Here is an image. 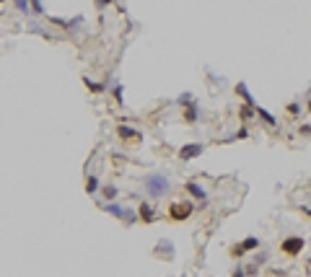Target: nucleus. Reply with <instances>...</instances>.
<instances>
[{
	"label": "nucleus",
	"instance_id": "nucleus-1",
	"mask_svg": "<svg viewBox=\"0 0 311 277\" xmlns=\"http://www.w3.org/2000/svg\"><path fill=\"white\" fill-rule=\"evenodd\" d=\"M143 189H145V195H148L151 200L158 202V200L171 195L174 181L163 171H151V174H145V176H143Z\"/></svg>",
	"mask_w": 311,
	"mask_h": 277
},
{
	"label": "nucleus",
	"instance_id": "nucleus-2",
	"mask_svg": "<svg viewBox=\"0 0 311 277\" xmlns=\"http://www.w3.org/2000/svg\"><path fill=\"white\" fill-rule=\"evenodd\" d=\"M192 212H195V202H189V200L171 202L169 205V218L174 220V223H184V220L192 218Z\"/></svg>",
	"mask_w": 311,
	"mask_h": 277
},
{
	"label": "nucleus",
	"instance_id": "nucleus-3",
	"mask_svg": "<svg viewBox=\"0 0 311 277\" xmlns=\"http://www.w3.org/2000/svg\"><path fill=\"white\" fill-rule=\"evenodd\" d=\"M304 246H306V238L304 236H288V238H283L280 252L285 254V256H298L301 252H304Z\"/></svg>",
	"mask_w": 311,
	"mask_h": 277
},
{
	"label": "nucleus",
	"instance_id": "nucleus-4",
	"mask_svg": "<svg viewBox=\"0 0 311 277\" xmlns=\"http://www.w3.org/2000/svg\"><path fill=\"white\" fill-rule=\"evenodd\" d=\"M259 244H262V241H259L257 236H246L244 241H239L236 246H231V256H233V259H241L246 252H254V249H259Z\"/></svg>",
	"mask_w": 311,
	"mask_h": 277
},
{
	"label": "nucleus",
	"instance_id": "nucleus-5",
	"mask_svg": "<svg viewBox=\"0 0 311 277\" xmlns=\"http://www.w3.org/2000/svg\"><path fill=\"white\" fill-rule=\"evenodd\" d=\"M117 137H120V140L122 143H135V145H138V143H143V132L140 130H135V127H130V125H125V122H120V125H117Z\"/></svg>",
	"mask_w": 311,
	"mask_h": 277
},
{
	"label": "nucleus",
	"instance_id": "nucleus-6",
	"mask_svg": "<svg viewBox=\"0 0 311 277\" xmlns=\"http://www.w3.org/2000/svg\"><path fill=\"white\" fill-rule=\"evenodd\" d=\"M205 151V143H187V145H181L179 148V161H195L197 155H203Z\"/></svg>",
	"mask_w": 311,
	"mask_h": 277
},
{
	"label": "nucleus",
	"instance_id": "nucleus-7",
	"mask_svg": "<svg viewBox=\"0 0 311 277\" xmlns=\"http://www.w3.org/2000/svg\"><path fill=\"white\" fill-rule=\"evenodd\" d=\"M184 189L200 202V207H205V205H207V192H205V187H203V184H200L197 179H189V181L184 184Z\"/></svg>",
	"mask_w": 311,
	"mask_h": 277
},
{
	"label": "nucleus",
	"instance_id": "nucleus-8",
	"mask_svg": "<svg viewBox=\"0 0 311 277\" xmlns=\"http://www.w3.org/2000/svg\"><path fill=\"white\" fill-rule=\"evenodd\" d=\"M236 96H239L241 99V104L244 106H252V109H257L259 104H257V99H254V94H252V91H249V86H246V83L244 80H239V83H236Z\"/></svg>",
	"mask_w": 311,
	"mask_h": 277
},
{
	"label": "nucleus",
	"instance_id": "nucleus-9",
	"mask_svg": "<svg viewBox=\"0 0 311 277\" xmlns=\"http://www.w3.org/2000/svg\"><path fill=\"white\" fill-rule=\"evenodd\" d=\"M135 210H138V220H140V223H145V226L156 223V207H153V202H140Z\"/></svg>",
	"mask_w": 311,
	"mask_h": 277
},
{
	"label": "nucleus",
	"instance_id": "nucleus-10",
	"mask_svg": "<svg viewBox=\"0 0 311 277\" xmlns=\"http://www.w3.org/2000/svg\"><path fill=\"white\" fill-rule=\"evenodd\" d=\"M153 256H156V259L171 262L174 259V244L171 241H158V244H156V249H153Z\"/></svg>",
	"mask_w": 311,
	"mask_h": 277
},
{
	"label": "nucleus",
	"instance_id": "nucleus-11",
	"mask_svg": "<svg viewBox=\"0 0 311 277\" xmlns=\"http://www.w3.org/2000/svg\"><path fill=\"white\" fill-rule=\"evenodd\" d=\"M99 189H102V179H99L96 174H88V176H86V195L94 197Z\"/></svg>",
	"mask_w": 311,
	"mask_h": 277
},
{
	"label": "nucleus",
	"instance_id": "nucleus-12",
	"mask_svg": "<svg viewBox=\"0 0 311 277\" xmlns=\"http://www.w3.org/2000/svg\"><path fill=\"white\" fill-rule=\"evenodd\" d=\"M254 112H257V117H259V119H262V122L267 125V127H278V117L272 114V112H267L264 106H257Z\"/></svg>",
	"mask_w": 311,
	"mask_h": 277
},
{
	"label": "nucleus",
	"instance_id": "nucleus-13",
	"mask_svg": "<svg viewBox=\"0 0 311 277\" xmlns=\"http://www.w3.org/2000/svg\"><path fill=\"white\" fill-rule=\"evenodd\" d=\"M184 122L187 125L200 122V106H197V101H195V104H189V106H184Z\"/></svg>",
	"mask_w": 311,
	"mask_h": 277
},
{
	"label": "nucleus",
	"instance_id": "nucleus-14",
	"mask_svg": "<svg viewBox=\"0 0 311 277\" xmlns=\"http://www.w3.org/2000/svg\"><path fill=\"white\" fill-rule=\"evenodd\" d=\"M102 192H104V200H102V202H114V200H117V195H120L117 184H106V187H104Z\"/></svg>",
	"mask_w": 311,
	"mask_h": 277
},
{
	"label": "nucleus",
	"instance_id": "nucleus-15",
	"mask_svg": "<svg viewBox=\"0 0 311 277\" xmlns=\"http://www.w3.org/2000/svg\"><path fill=\"white\" fill-rule=\"evenodd\" d=\"M83 83H86L88 91H94V94H102V91L106 88V83H99V80H91V78H83Z\"/></svg>",
	"mask_w": 311,
	"mask_h": 277
},
{
	"label": "nucleus",
	"instance_id": "nucleus-16",
	"mask_svg": "<svg viewBox=\"0 0 311 277\" xmlns=\"http://www.w3.org/2000/svg\"><path fill=\"white\" fill-rule=\"evenodd\" d=\"M252 117H257V112H254L252 106H244V104H241V106H239V119H241V122H249Z\"/></svg>",
	"mask_w": 311,
	"mask_h": 277
},
{
	"label": "nucleus",
	"instance_id": "nucleus-17",
	"mask_svg": "<svg viewBox=\"0 0 311 277\" xmlns=\"http://www.w3.org/2000/svg\"><path fill=\"white\" fill-rule=\"evenodd\" d=\"M195 101H197V99L192 96L189 91H184V94H179V96H177V104H179V106H189V104H195Z\"/></svg>",
	"mask_w": 311,
	"mask_h": 277
},
{
	"label": "nucleus",
	"instance_id": "nucleus-18",
	"mask_svg": "<svg viewBox=\"0 0 311 277\" xmlns=\"http://www.w3.org/2000/svg\"><path fill=\"white\" fill-rule=\"evenodd\" d=\"M114 101H117V104H125V88H122V83H117V86H114Z\"/></svg>",
	"mask_w": 311,
	"mask_h": 277
},
{
	"label": "nucleus",
	"instance_id": "nucleus-19",
	"mask_svg": "<svg viewBox=\"0 0 311 277\" xmlns=\"http://www.w3.org/2000/svg\"><path fill=\"white\" fill-rule=\"evenodd\" d=\"M13 8H16V11H21V13H31V3H26V0H16Z\"/></svg>",
	"mask_w": 311,
	"mask_h": 277
},
{
	"label": "nucleus",
	"instance_id": "nucleus-20",
	"mask_svg": "<svg viewBox=\"0 0 311 277\" xmlns=\"http://www.w3.org/2000/svg\"><path fill=\"white\" fill-rule=\"evenodd\" d=\"M246 137H249V130H246V127H241V130L236 132V135H231L226 143H231V140H246Z\"/></svg>",
	"mask_w": 311,
	"mask_h": 277
},
{
	"label": "nucleus",
	"instance_id": "nucleus-21",
	"mask_svg": "<svg viewBox=\"0 0 311 277\" xmlns=\"http://www.w3.org/2000/svg\"><path fill=\"white\" fill-rule=\"evenodd\" d=\"M31 13L44 16V3H39V0H31Z\"/></svg>",
	"mask_w": 311,
	"mask_h": 277
},
{
	"label": "nucleus",
	"instance_id": "nucleus-22",
	"mask_svg": "<svg viewBox=\"0 0 311 277\" xmlns=\"http://www.w3.org/2000/svg\"><path fill=\"white\" fill-rule=\"evenodd\" d=\"M288 114H290V117H298V114H301V104H298V101L288 104Z\"/></svg>",
	"mask_w": 311,
	"mask_h": 277
},
{
	"label": "nucleus",
	"instance_id": "nucleus-23",
	"mask_svg": "<svg viewBox=\"0 0 311 277\" xmlns=\"http://www.w3.org/2000/svg\"><path fill=\"white\" fill-rule=\"evenodd\" d=\"M298 132H301V137H311V122L309 125H301Z\"/></svg>",
	"mask_w": 311,
	"mask_h": 277
},
{
	"label": "nucleus",
	"instance_id": "nucleus-24",
	"mask_svg": "<svg viewBox=\"0 0 311 277\" xmlns=\"http://www.w3.org/2000/svg\"><path fill=\"white\" fill-rule=\"evenodd\" d=\"M231 277H246V267H241V264H239V267L233 270V275H231Z\"/></svg>",
	"mask_w": 311,
	"mask_h": 277
},
{
	"label": "nucleus",
	"instance_id": "nucleus-25",
	"mask_svg": "<svg viewBox=\"0 0 311 277\" xmlns=\"http://www.w3.org/2000/svg\"><path fill=\"white\" fill-rule=\"evenodd\" d=\"M301 210H304V212H306V215L311 218V207H301Z\"/></svg>",
	"mask_w": 311,
	"mask_h": 277
},
{
	"label": "nucleus",
	"instance_id": "nucleus-26",
	"mask_svg": "<svg viewBox=\"0 0 311 277\" xmlns=\"http://www.w3.org/2000/svg\"><path fill=\"white\" fill-rule=\"evenodd\" d=\"M306 109H309V114H311V96H309V101H306Z\"/></svg>",
	"mask_w": 311,
	"mask_h": 277
}]
</instances>
